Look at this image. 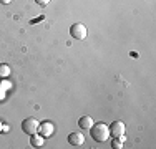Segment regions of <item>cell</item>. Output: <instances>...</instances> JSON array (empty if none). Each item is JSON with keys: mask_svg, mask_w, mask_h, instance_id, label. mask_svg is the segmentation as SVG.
<instances>
[{"mask_svg": "<svg viewBox=\"0 0 156 149\" xmlns=\"http://www.w3.org/2000/svg\"><path fill=\"white\" fill-rule=\"evenodd\" d=\"M68 143L72 146H81L85 143V136L81 133H70L68 134Z\"/></svg>", "mask_w": 156, "mask_h": 149, "instance_id": "6", "label": "cell"}, {"mask_svg": "<svg viewBox=\"0 0 156 149\" xmlns=\"http://www.w3.org/2000/svg\"><path fill=\"white\" fill-rule=\"evenodd\" d=\"M2 128H3V126H2V123H0V131H2Z\"/></svg>", "mask_w": 156, "mask_h": 149, "instance_id": "12", "label": "cell"}, {"mask_svg": "<svg viewBox=\"0 0 156 149\" xmlns=\"http://www.w3.org/2000/svg\"><path fill=\"white\" fill-rule=\"evenodd\" d=\"M0 2H2V3H5V5H7V3H10L12 0H0Z\"/></svg>", "mask_w": 156, "mask_h": 149, "instance_id": "11", "label": "cell"}, {"mask_svg": "<svg viewBox=\"0 0 156 149\" xmlns=\"http://www.w3.org/2000/svg\"><path fill=\"white\" fill-rule=\"evenodd\" d=\"M38 5H47V3H50V0H35Z\"/></svg>", "mask_w": 156, "mask_h": 149, "instance_id": "10", "label": "cell"}, {"mask_svg": "<svg viewBox=\"0 0 156 149\" xmlns=\"http://www.w3.org/2000/svg\"><path fill=\"white\" fill-rule=\"evenodd\" d=\"M43 139L45 137L43 136H40V134H32V137H30V146H33V147H42L43 146Z\"/></svg>", "mask_w": 156, "mask_h": 149, "instance_id": "8", "label": "cell"}, {"mask_svg": "<svg viewBox=\"0 0 156 149\" xmlns=\"http://www.w3.org/2000/svg\"><path fill=\"white\" fill-rule=\"evenodd\" d=\"M93 118L91 116H81L80 119H78V126H80L81 129H90L91 126H93Z\"/></svg>", "mask_w": 156, "mask_h": 149, "instance_id": "7", "label": "cell"}, {"mask_svg": "<svg viewBox=\"0 0 156 149\" xmlns=\"http://www.w3.org/2000/svg\"><path fill=\"white\" fill-rule=\"evenodd\" d=\"M90 131H91V137H93L95 141H98V143H105L110 137V128L105 123H93Z\"/></svg>", "mask_w": 156, "mask_h": 149, "instance_id": "1", "label": "cell"}, {"mask_svg": "<svg viewBox=\"0 0 156 149\" xmlns=\"http://www.w3.org/2000/svg\"><path fill=\"white\" fill-rule=\"evenodd\" d=\"M38 134L40 136H43V137H50L51 134L55 133V128H53V124L51 123H48V121H43V123H40V126H38Z\"/></svg>", "mask_w": 156, "mask_h": 149, "instance_id": "5", "label": "cell"}, {"mask_svg": "<svg viewBox=\"0 0 156 149\" xmlns=\"http://www.w3.org/2000/svg\"><path fill=\"white\" fill-rule=\"evenodd\" d=\"M10 74V66L7 63H0V78H7Z\"/></svg>", "mask_w": 156, "mask_h": 149, "instance_id": "9", "label": "cell"}, {"mask_svg": "<svg viewBox=\"0 0 156 149\" xmlns=\"http://www.w3.org/2000/svg\"><path fill=\"white\" fill-rule=\"evenodd\" d=\"M70 35L75 40H85L88 35V30L83 23H73L72 27H70Z\"/></svg>", "mask_w": 156, "mask_h": 149, "instance_id": "3", "label": "cell"}, {"mask_svg": "<svg viewBox=\"0 0 156 149\" xmlns=\"http://www.w3.org/2000/svg\"><path fill=\"white\" fill-rule=\"evenodd\" d=\"M108 128H110V136H113V137L123 136L125 131H126L125 123H121V121H113V123H111V124L108 126Z\"/></svg>", "mask_w": 156, "mask_h": 149, "instance_id": "4", "label": "cell"}, {"mask_svg": "<svg viewBox=\"0 0 156 149\" xmlns=\"http://www.w3.org/2000/svg\"><path fill=\"white\" fill-rule=\"evenodd\" d=\"M38 126H40V123L37 121L35 118H27V119L22 121V131L32 136V134L38 133Z\"/></svg>", "mask_w": 156, "mask_h": 149, "instance_id": "2", "label": "cell"}, {"mask_svg": "<svg viewBox=\"0 0 156 149\" xmlns=\"http://www.w3.org/2000/svg\"><path fill=\"white\" fill-rule=\"evenodd\" d=\"M0 81H2V80H0Z\"/></svg>", "mask_w": 156, "mask_h": 149, "instance_id": "13", "label": "cell"}]
</instances>
